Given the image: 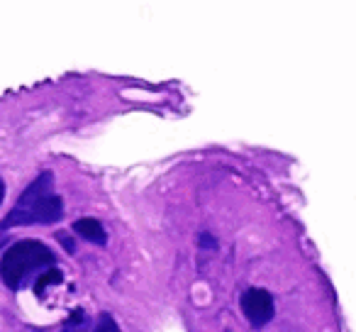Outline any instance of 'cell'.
I'll return each instance as SVG.
<instances>
[{
	"label": "cell",
	"instance_id": "cell-1",
	"mask_svg": "<svg viewBox=\"0 0 356 332\" xmlns=\"http://www.w3.org/2000/svg\"><path fill=\"white\" fill-rule=\"evenodd\" d=\"M64 215V203L59 196L51 193V174L44 171L30 184V189L22 193L15 208L3 220V230L15 228V225H49L61 220Z\"/></svg>",
	"mask_w": 356,
	"mask_h": 332
},
{
	"label": "cell",
	"instance_id": "cell-2",
	"mask_svg": "<svg viewBox=\"0 0 356 332\" xmlns=\"http://www.w3.org/2000/svg\"><path fill=\"white\" fill-rule=\"evenodd\" d=\"M54 264V252L37 239L15 242L0 259V276L10 288H20L27 276L40 274L42 269Z\"/></svg>",
	"mask_w": 356,
	"mask_h": 332
},
{
	"label": "cell",
	"instance_id": "cell-3",
	"mask_svg": "<svg viewBox=\"0 0 356 332\" xmlns=\"http://www.w3.org/2000/svg\"><path fill=\"white\" fill-rule=\"evenodd\" d=\"M242 313L254 327H264L273 317V298L264 288H249L242 296Z\"/></svg>",
	"mask_w": 356,
	"mask_h": 332
},
{
	"label": "cell",
	"instance_id": "cell-4",
	"mask_svg": "<svg viewBox=\"0 0 356 332\" xmlns=\"http://www.w3.org/2000/svg\"><path fill=\"white\" fill-rule=\"evenodd\" d=\"M74 230L83 239H88V242H95V244H105V242H108V235H105L103 225H100L98 220H93V218L79 220V223L74 225Z\"/></svg>",
	"mask_w": 356,
	"mask_h": 332
},
{
	"label": "cell",
	"instance_id": "cell-5",
	"mask_svg": "<svg viewBox=\"0 0 356 332\" xmlns=\"http://www.w3.org/2000/svg\"><path fill=\"white\" fill-rule=\"evenodd\" d=\"M59 281H61V271H56V269H51V271H44L40 278H37L35 293H37V296H42L47 286H51V283H59Z\"/></svg>",
	"mask_w": 356,
	"mask_h": 332
},
{
	"label": "cell",
	"instance_id": "cell-6",
	"mask_svg": "<svg viewBox=\"0 0 356 332\" xmlns=\"http://www.w3.org/2000/svg\"><path fill=\"white\" fill-rule=\"evenodd\" d=\"M83 322H86L83 310H74V313H71L69 320H66L64 332H81V325H83Z\"/></svg>",
	"mask_w": 356,
	"mask_h": 332
},
{
	"label": "cell",
	"instance_id": "cell-7",
	"mask_svg": "<svg viewBox=\"0 0 356 332\" xmlns=\"http://www.w3.org/2000/svg\"><path fill=\"white\" fill-rule=\"evenodd\" d=\"M93 332H120V327H118V322H115L110 315H103L98 325H95Z\"/></svg>",
	"mask_w": 356,
	"mask_h": 332
},
{
	"label": "cell",
	"instance_id": "cell-8",
	"mask_svg": "<svg viewBox=\"0 0 356 332\" xmlns=\"http://www.w3.org/2000/svg\"><path fill=\"white\" fill-rule=\"evenodd\" d=\"M59 239H61V244H64V247L69 249V252H74V244H71L69 235H64V232H61V235H59Z\"/></svg>",
	"mask_w": 356,
	"mask_h": 332
},
{
	"label": "cell",
	"instance_id": "cell-9",
	"mask_svg": "<svg viewBox=\"0 0 356 332\" xmlns=\"http://www.w3.org/2000/svg\"><path fill=\"white\" fill-rule=\"evenodd\" d=\"M3 198H6V184H3V179H0V203H3Z\"/></svg>",
	"mask_w": 356,
	"mask_h": 332
}]
</instances>
